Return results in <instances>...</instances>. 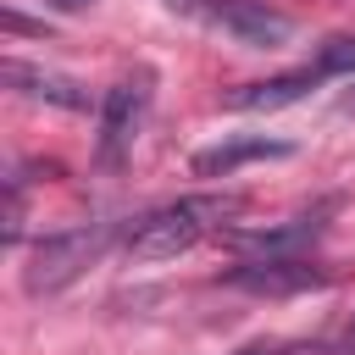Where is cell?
Instances as JSON below:
<instances>
[{
    "label": "cell",
    "instance_id": "obj_6",
    "mask_svg": "<svg viewBox=\"0 0 355 355\" xmlns=\"http://www.w3.org/2000/svg\"><path fill=\"white\" fill-rule=\"evenodd\" d=\"M283 155H294L288 139H222L194 155V178H233L250 161H283Z\"/></svg>",
    "mask_w": 355,
    "mask_h": 355
},
{
    "label": "cell",
    "instance_id": "obj_9",
    "mask_svg": "<svg viewBox=\"0 0 355 355\" xmlns=\"http://www.w3.org/2000/svg\"><path fill=\"white\" fill-rule=\"evenodd\" d=\"M6 83H11L17 94H28V100H50V105H61V111H83V105H89V94H83L72 78L39 72V67H28V61H6Z\"/></svg>",
    "mask_w": 355,
    "mask_h": 355
},
{
    "label": "cell",
    "instance_id": "obj_3",
    "mask_svg": "<svg viewBox=\"0 0 355 355\" xmlns=\"http://www.w3.org/2000/svg\"><path fill=\"white\" fill-rule=\"evenodd\" d=\"M105 250V222H83V227H61V233H44L33 250H28V266H22V288L33 300L67 288L94 255Z\"/></svg>",
    "mask_w": 355,
    "mask_h": 355
},
{
    "label": "cell",
    "instance_id": "obj_4",
    "mask_svg": "<svg viewBox=\"0 0 355 355\" xmlns=\"http://www.w3.org/2000/svg\"><path fill=\"white\" fill-rule=\"evenodd\" d=\"M150 94H155L150 72H133V78L105 89V100H100V139H94L100 166H122L128 161V150L139 144V128L150 116Z\"/></svg>",
    "mask_w": 355,
    "mask_h": 355
},
{
    "label": "cell",
    "instance_id": "obj_2",
    "mask_svg": "<svg viewBox=\"0 0 355 355\" xmlns=\"http://www.w3.org/2000/svg\"><path fill=\"white\" fill-rule=\"evenodd\" d=\"M172 17L205 28V33H222L244 50H277L294 39V17L266 6V0H166Z\"/></svg>",
    "mask_w": 355,
    "mask_h": 355
},
{
    "label": "cell",
    "instance_id": "obj_11",
    "mask_svg": "<svg viewBox=\"0 0 355 355\" xmlns=\"http://www.w3.org/2000/svg\"><path fill=\"white\" fill-rule=\"evenodd\" d=\"M233 355H316L305 344H250V349H233Z\"/></svg>",
    "mask_w": 355,
    "mask_h": 355
},
{
    "label": "cell",
    "instance_id": "obj_8",
    "mask_svg": "<svg viewBox=\"0 0 355 355\" xmlns=\"http://www.w3.org/2000/svg\"><path fill=\"white\" fill-rule=\"evenodd\" d=\"M316 233H322L316 216H294V222H277V227H227V244L250 250V255H300Z\"/></svg>",
    "mask_w": 355,
    "mask_h": 355
},
{
    "label": "cell",
    "instance_id": "obj_12",
    "mask_svg": "<svg viewBox=\"0 0 355 355\" xmlns=\"http://www.w3.org/2000/svg\"><path fill=\"white\" fill-rule=\"evenodd\" d=\"M44 6H55V11H83V6H94V0H44Z\"/></svg>",
    "mask_w": 355,
    "mask_h": 355
},
{
    "label": "cell",
    "instance_id": "obj_1",
    "mask_svg": "<svg viewBox=\"0 0 355 355\" xmlns=\"http://www.w3.org/2000/svg\"><path fill=\"white\" fill-rule=\"evenodd\" d=\"M233 211H239V200H227V194L172 200V205H161V211H150V216L133 222L128 250H133L139 261H172V255L194 250L211 227H222V216H233Z\"/></svg>",
    "mask_w": 355,
    "mask_h": 355
},
{
    "label": "cell",
    "instance_id": "obj_7",
    "mask_svg": "<svg viewBox=\"0 0 355 355\" xmlns=\"http://www.w3.org/2000/svg\"><path fill=\"white\" fill-rule=\"evenodd\" d=\"M316 83H322V78H316L311 67H300V72H277V78H266V83H244V89L222 94V105H227V111H283V105L305 100Z\"/></svg>",
    "mask_w": 355,
    "mask_h": 355
},
{
    "label": "cell",
    "instance_id": "obj_5",
    "mask_svg": "<svg viewBox=\"0 0 355 355\" xmlns=\"http://www.w3.org/2000/svg\"><path fill=\"white\" fill-rule=\"evenodd\" d=\"M227 283L244 288V294H300V288L327 283V272L300 261V255H250L244 266L227 272Z\"/></svg>",
    "mask_w": 355,
    "mask_h": 355
},
{
    "label": "cell",
    "instance_id": "obj_10",
    "mask_svg": "<svg viewBox=\"0 0 355 355\" xmlns=\"http://www.w3.org/2000/svg\"><path fill=\"white\" fill-rule=\"evenodd\" d=\"M311 72H316V78H344V72H355V39H349V33L322 39V50L311 55Z\"/></svg>",
    "mask_w": 355,
    "mask_h": 355
}]
</instances>
